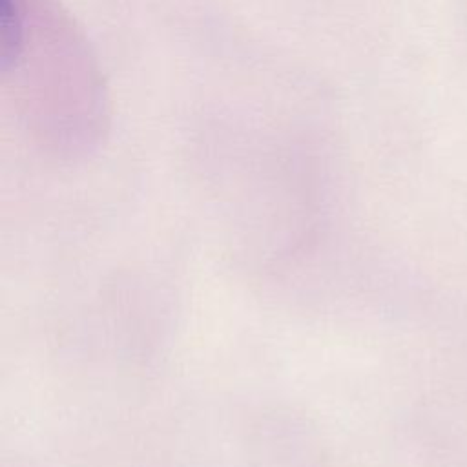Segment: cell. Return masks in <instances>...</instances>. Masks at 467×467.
I'll return each mask as SVG.
<instances>
[{
  "label": "cell",
  "instance_id": "1",
  "mask_svg": "<svg viewBox=\"0 0 467 467\" xmlns=\"http://www.w3.org/2000/svg\"><path fill=\"white\" fill-rule=\"evenodd\" d=\"M0 62L44 126L73 124L89 135L99 124L97 71L55 0H2Z\"/></svg>",
  "mask_w": 467,
  "mask_h": 467
}]
</instances>
